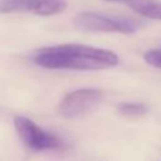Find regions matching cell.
Masks as SVG:
<instances>
[{
  "label": "cell",
  "instance_id": "6da1fadb",
  "mask_svg": "<svg viewBox=\"0 0 161 161\" xmlns=\"http://www.w3.org/2000/svg\"><path fill=\"white\" fill-rule=\"evenodd\" d=\"M34 63L48 69L72 70H101L116 67V53L82 44H63L39 49L33 58Z\"/></svg>",
  "mask_w": 161,
  "mask_h": 161
},
{
  "label": "cell",
  "instance_id": "7a4b0ae2",
  "mask_svg": "<svg viewBox=\"0 0 161 161\" xmlns=\"http://www.w3.org/2000/svg\"><path fill=\"white\" fill-rule=\"evenodd\" d=\"M74 26L83 31L94 33H121L132 34L137 30L138 25L135 20L122 16H107L97 13H79L74 20Z\"/></svg>",
  "mask_w": 161,
  "mask_h": 161
},
{
  "label": "cell",
  "instance_id": "3957f363",
  "mask_svg": "<svg viewBox=\"0 0 161 161\" xmlns=\"http://www.w3.org/2000/svg\"><path fill=\"white\" fill-rule=\"evenodd\" d=\"M14 126L20 140L29 148L34 151H48V150H60L64 148L63 141L53 133H49L40 128L31 119L16 116L14 118Z\"/></svg>",
  "mask_w": 161,
  "mask_h": 161
},
{
  "label": "cell",
  "instance_id": "277c9868",
  "mask_svg": "<svg viewBox=\"0 0 161 161\" xmlns=\"http://www.w3.org/2000/svg\"><path fill=\"white\" fill-rule=\"evenodd\" d=\"M103 97L102 91L96 88H80L67 93L58 104V112L67 118L80 117L92 112Z\"/></svg>",
  "mask_w": 161,
  "mask_h": 161
},
{
  "label": "cell",
  "instance_id": "5b68a950",
  "mask_svg": "<svg viewBox=\"0 0 161 161\" xmlns=\"http://www.w3.org/2000/svg\"><path fill=\"white\" fill-rule=\"evenodd\" d=\"M67 6V0H1L0 13H31L50 16L60 14Z\"/></svg>",
  "mask_w": 161,
  "mask_h": 161
},
{
  "label": "cell",
  "instance_id": "8992f818",
  "mask_svg": "<svg viewBox=\"0 0 161 161\" xmlns=\"http://www.w3.org/2000/svg\"><path fill=\"white\" fill-rule=\"evenodd\" d=\"M128 5L136 13H138L146 18L161 20V3H152L148 0H138V1H133Z\"/></svg>",
  "mask_w": 161,
  "mask_h": 161
},
{
  "label": "cell",
  "instance_id": "52a82bcc",
  "mask_svg": "<svg viewBox=\"0 0 161 161\" xmlns=\"http://www.w3.org/2000/svg\"><path fill=\"white\" fill-rule=\"evenodd\" d=\"M117 111L127 117H141L147 112L146 107L141 103H121L118 104Z\"/></svg>",
  "mask_w": 161,
  "mask_h": 161
},
{
  "label": "cell",
  "instance_id": "ba28073f",
  "mask_svg": "<svg viewBox=\"0 0 161 161\" xmlns=\"http://www.w3.org/2000/svg\"><path fill=\"white\" fill-rule=\"evenodd\" d=\"M143 59L147 64L161 69V49H152L145 53Z\"/></svg>",
  "mask_w": 161,
  "mask_h": 161
},
{
  "label": "cell",
  "instance_id": "9c48e42d",
  "mask_svg": "<svg viewBox=\"0 0 161 161\" xmlns=\"http://www.w3.org/2000/svg\"><path fill=\"white\" fill-rule=\"evenodd\" d=\"M104 1H116V3H126V4H131L133 1H138V0H104Z\"/></svg>",
  "mask_w": 161,
  "mask_h": 161
}]
</instances>
